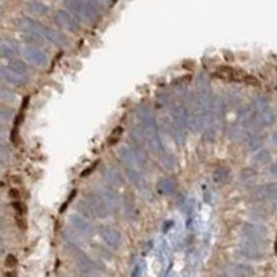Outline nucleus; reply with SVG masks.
I'll use <instances>...</instances> for the list:
<instances>
[{
	"label": "nucleus",
	"instance_id": "1",
	"mask_svg": "<svg viewBox=\"0 0 277 277\" xmlns=\"http://www.w3.org/2000/svg\"><path fill=\"white\" fill-rule=\"evenodd\" d=\"M270 160V154H269L268 150H262L257 155H255V161L260 162V164H265Z\"/></svg>",
	"mask_w": 277,
	"mask_h": 277
},
{
	"label": "nucleus",
	"instance_id": "2",
	"mask_svg": "<svg viewBox=\"0 0 277 277\" xmlns=\"http://www.w3.org/2000/svg\"><path fill=\"white\" fill-rule=\"evenodd\" d=\"M16 263H17V259H16L14 255H9V257L6 258V262H4V265H6L7 268H14Z\"/></svg>",
	"mask_w": 277,
	"mask_h": 277
},
{
	"label": "nucleus",
	"instance_id": "3",
	"mask_svg": "<svg viewBox=\"0 0 277 277\" xmlns=\"http://www.w3.org/2000/svg\"><path fill=\"white\" fill-rule=\"evenodd\" d=\"M269 170H270V173H272V175H275V176H277V162H275V164H272V165L269 166Z\"/></svg>",
	"mask_w": 277,
	"mask_h": 277
},
{
	"label": "nucleus",
	"instance_id": "4",
	"mask_svg": "<svg viewBox=\"0 0 277 277\" xmlns=\"http://www.w3.org/2000/svg\"><path fill=\"white\" fill-rule=\"evenodd\" d=\"M272 143H273V146H277V132H275V133L272 134Z\"/></svg>",
	"mask_w": 277,
	"mask_h": 277
}]
</instances>
